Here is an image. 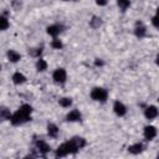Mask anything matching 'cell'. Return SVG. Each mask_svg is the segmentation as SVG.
Instances as JSON below:
<instances>
[{"label":"cell","mask_w":159,"mask_h":159,"mask_svg":"<svg viewBox=\"0 0 159 159\" xmlns=\"http://www.w3.org/2000/svg\"><path fill=\"white\" fill-rule=\"evenodd\" d=\"M152 24H153L157 29H159V7L157 9V15L152 19Z\"/></svg>","instance_id":"obj_21"},{"label":"cell","mask_w":159,"mask_h":159,"mask_svg":"<svg viewBox=\"0 0 159 159\" xmlns=\"http://www.w3.org/2000/svg\"><path fill=\"white\" fill-rule=\"evenodd\" d=\"M31 112H32V108H31L30 104H22V106L11 116V119H10L11 124H12V125H20V124L26 123L27 120L31 119V117H30Z\"/></svg>","instance_id":"obj_2"},{"label":"cell","mask_w":159,"mask_h":159,"mask_svg":"<svg viewBox=\"0 0 159 159\" xmlns=\"http://www.w3.org/2000/svg\"><path fill=\"white\" fill-rule=\"evenodd\" d=\"M107 1H108V0H96V2H97L99 6H104V5L107 4Z\"/></svg>","instance_id":"obj_24"},{"label":"cell","mask_w":159,"mask_h":159,"mask_svg":"<svg viewBox=\"0 0 159 159\" xmlns=\"http://www.w3.org/2000/svg\"><path fill=\"white\" fill-rule=\"evenodd\" d=\"M51 45H52V47H53V48H57V50L62 48V46H63V45H62V42H61L60 40H57V39H55V40L52 41V43H51Z\"/></svg>","instance_id":"obj_22"},{"label":"cell","mask_w":159,"mask_h":159,"mask_svg":"<svg viewBox=\"0 0 159 159\" xmlns=\"http://www.w3.org/2000/svg\"><path fill=\"white\" fill-rule=\"evenodd\" d=\"M25 81H26V77H25L22 73L16 72V73L12 75V82H14L15 84H21V83H24Z\"/></svg>","instance_id":"obj_14"},{"label":"cell","mask_w":159,"mask_h":159,"mask_svg":"<svg viewBox=\"0 0 159 159\" xmlns=\"http://www.w3.org/2000/svg\"><path fill=\"white\" fill-rule=\"evenodd\" d=\"M9 27V21H7V19L5 17V16H1L0 17V29L4 31V30H6Z\"/></svg>","instance_id":"obj_18"},{"label":"cell","mask_w":159,"mask_h":159,"mask_svg":"<svg viewBox=\"0 0 159 159\" xmlns=\"http://www.w3.org/2000/svg\"><path fill=\"white\" fill-rule=\"evenodd\" d=\"M91 97H92V99H94L97 102H106V99L108 97V92L102 87H96L92 89Z\"/></svg>","instance_id":"obj_3"},{"label":"cell","mask_w":159,"mask_h":159,"mask_svg":"<svg viewBox=\"0 0 159 159\" xmlns=\"http://www.w3.org/2000/svg\"><path fill=\"white\" fill-rule=\"evenodd\" d=\"M52 78L56 83H65L66 78H67V73L63 68H57V70H55V72L52 75Z\"/></svg>","instance_id":"obj_4"},{"label":"cell","mask_w":159,"mask_h":159,"mask_svg":"<svg viewBox=\"0 0 159 159\" xmlns=\"http://www.w3.org/2000/svg\"><path fill=\"white\" fill-rule=\"evenodd\" d=\"M158 158H159V154H158Z\"/></svg>","instance_id":"obj_27"},{"label":"cell","mask_w":159,"mask_h":159,"mask_svg":"<svg viewBox=\"0 0 159 159\" xmlns=\"http://www.w3.org/2000/svg\"><path fill=\"white\" fill-rule=\"evenodd\" d=\"M66 119H67L68 122H78V120H81V113H80V111L72 109V111L67 114Z\"/></svg>","instance_id":"obj_8"},{"label":"cell","mask_w":159,"mask_h":159,"mask_svg":"<svg viewBox=\"0 0 159 159\" xmlns=\"http://www.w3.org/2000/svg\"><path fill=\"white\" fill-rule=\"evenodd\" d=\"M101 24H102V21H101V19H98V17H93V20H91V25H92L93 27H98Z\"/></svg>","instance_id":"obj_23"},{"label":"cell","mask_w":159,"mask_h":159,"mask_svg":"<svg viewBox=\"0 0 159 159\" xmlns=\"http://www.w3.org/2000/svg\"><path fill=\"white\" fill-rule=\"evenodd\" d=\"M113 111H114V113H116L117 116H119V117H122V116H124V114L127 113L125 106H124L122 102H119V101H116V102H114V104H113Z\"/></svg>","instance_id":"obj_5"},{"label":"cell","mask_w":159,"mask_h":159,"mask_svg":"<svg viewBox=\"0 0 159 159\" xmlns=\"http://www.w3.org/2000/svg\"><path fill=\"white\" fill-rule=\"evenodd\" d=\"M157 137V129H155V127H153V125H147L145 128H144V138L147 139V140H152V139H154Z\"/></svg>","instance_id":"obj_6"},{"label":"cell","mask_w":159,"mask_h":159,"mask_svg":"<svg viewBox=\"0 0 159 159\" xmlns=\"http://www.w3.org/2000/svg\"><path fill=\"white\" fill-rule=\"evenodd\" d=\"M36 68H37V71H40V72H42V71H45L46 68H47V63H46V61L45 60H37V62H36Z\"/></svg>","instance_id":"obj_17"},{"label":"cell","mask_w":159,"mask_h":159,"mask_svg":"<svg viewBox=\"0 0 159 159\" xmlns=\"http://www.w3.org/2000/svg\"><path fill=\"white\" fill-rule=\"evenodd\" d=\"M60 104H61L62 107H70V106L72 104V99H71V98H67V97L61 98V99H60Z\"/></svg>","instance_id":"obj_19"},{"label":"cell","mask_w":159,"mask_h":159,"mask_svg":"<svg viewBox=\"0 0 159 159\" xmlns=\"http://www.w3.org/2000/svg\"><path fill=\"white\" fill-rule=\"evenodd\" d=\"M144 116H145L148 119H153V118H155V117L158 116V109H157V107H154V106H149V107H147L145 111H144Z\"/></svg>","instance_id":"obj_7"},{"label":"cell","mask_w":159,"mask_h":159,"mask_svg":"<svg viewBox=\"0 0 159 159\" xmlns=\"http://www.w3.org/2000/svg\"><path fill=\"white\" fill-rule=\"evenodd\" d=\"M134 32H135V36H137V37H139V39L144 37V36H145V32H147V30H145V26H144L143 24L138 22V24H137V26H135V30H134Z\"/></svg>","instance_id":"obj_11"},{"label":"cell","mask_w":159,"mask_h":159,"mask_svg":"<svg viewBox=\"0 0 159 159\" xmlns=\"http://www.w3.org/2000/svg\"><path fill=\"white\" fill-rule=\"evenodd\" d=\"M117 5L119 6V9H120V10L125 11V10L129 7L130 1H129V0H117Z\"/></svg>","instance_id":"obj_16"},{"label":"cell","mask_w":159,"mask_h":159,"mask_svg":"<svg viewBox=\"0 0 159 159\" xmlns=\"http://www.w3.org/2000/svg\"><path fill=\"white\" fill-rule=\"evenodd\" d=\"M0 116L2 119H11V116H10V112L6 109V108H2L0 111Z\"/></svg>","instance_id":"obj_20"},{"label":"cell","mask_w":159,"mask_h":159,"mask_svg":"<svg viewBox=\"0 0 159 159\" xmlns=\"http://www.w3.org/2000/svg\"><path fill=\"white\" fill-rule=\"evenodd\" d=\"M86 145V140L84 138H81V137H73L72 139H70L68 142L61 144L57 150H56V157H66L68 154H75L78 149L83 148Z\"/></svg>","instance_id":"obj_1"},{"label":"cell","mask_w":159,"mask_h":159,"mask_svg":"<svg viewBox=\"0 0 159 159\" xmlns=\"http://www.w3.org/2000/svg\"><path fill=\"white\" fill-rule=\"evenodd\" d=\"M62 31V26L61 25H51V26H48L47 27V34L48 35H51V36H53V37H56L60 32Z\"/></svg>","instance_id":"obj_10"},{"label":"cell","mask_w":159,"mask_h":159,"mask_svg":"<svg viewBox=\"0 0 159 159\" xmlns=\"http://www.w3.org/2000/svg\"><path fill=\"white\" fill-rule=\"evenodd\" d=\"M63 1H67V0H63Z\"/></svg>","instance_id":"obj_28"},{"label":"cell","mask_w":159,"mask_h":159,"mask_svg":"<svg viewBox=\"0 0 159 159\" xmlns=\"http://www.w3.org/2000/svg\"><path fill=\"white\" fill-rule=\"evenodd\" d=\"M155 62H157V65L159 66V53H158V56H157V58H155Z\"/></svg>","instance_id":"obj_25"},{"label":"cell","mask_w":159,"mask_h":159,"mask_svg":"<svg viewBox=\"0 0 159 159\" xmlns=\"http://www.w3.org/2000/svg\"><path fill=\"white\" fill-rule=\"evenodd\" d=\"M7 58L10 62H17L20 58H21V55L14 50H9L7 51Z\"/></svg>","instance_id":"obj_12"},{"label":"cell","mask_w":159,"mask_h":159,"mask_svg":"<svg viewBox=\"0 0 159 159\" xmlns=\"http://www.w3.org/2000/svg\"><path fill=\"white\" fill-rule=\"evenodd\" d=\"M36 148L41 154H46L50 152V147L47 143H45L43 140H36Z\"/></svg>","instance_id":"obj_9"},{"label":"cell","mask_w":159,"mask_h":159,"mask_svg":"<svg viewBox=\"0 0 159 159\" xmlns=\"http://www.w3.org/2000/svg\"><path fill=\"white\" fill-rule=\"evenodd\" d=\"M47 133H48V135L52 137V138L57 137V134H58V128H57V125L50 123V124L47 125Z\"/></svg>","instance_id":"obj_15"},{"label":"cell","mask_w":159,"mask_h":159,"mask_svg":"<svg viewBox=\"0 0 159 159\" xmlns=\"http://www.w3.org/2000/svg\"><path fill=\"white\" fill-rule=\"evenodd\" d=\"M96 65H97V66H98V65H102V61H98V60H97V61H96Z\"/></svg>","instance_id":"obj_26"},{"label":"cell","mask_w":159,"mask_h":159,"mask_svg":"<svg viewBox=\"0 0 159 159\" xmlns=\"http://www.w3.org/2000/svg\"><path fill=\"white\" fill-rule=\"evenodd\" d=\"M128 152L132 153V154H139V153L143 152V144L142 143H135V144H133L128 148Z\"/></svg>","instance_id":"obj_13"}]
</instances>
